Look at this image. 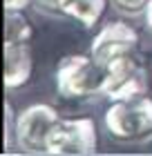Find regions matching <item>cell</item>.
Wrapping results in <instances>:
<instances>
[{"instance_id": "1", "label": "cell", "mask_w": 152, "mask_h": 156, "mask_svg": "<svg viewBox=\"0 0 152 156\" xmlns=\"http://www.w3.org/2000/svg\"><path fill=\"white\" fill-rule=\"evenodd\" d=\"M105 67L92 54H72L56 67V91L67 101L103 98Z\"/></svg>"}, {"instance_id": "2", "label": "cell", "mask_w": 152, "mask_h": 156, "mask_svg": "<svg viewBox=\"0 0 152 156\" xmlns=\"http://www.w3.org/2000/svg\"><path fill=\"white\" fill-rule=\"evenodd\" d=\"M105 129L117 143H139L152 136V98L141 94L112 103L105 112Z\"/></svg>"}, {"instance_id": "3", "label": "cell", "mask_w": 152, "mask_h": 156, "mask_svg": "<svg viewBox=\"0 0 152 156\" xmlns=\"http://www.w3.org/2000/svg\"><path fill=\"white\" fill-rule=\"evenodd\" d=\"M58 120L61 114L52 105H29L13 120V143L25 154H47V138Z\"/></svg>"}, {"instance_id": "4", "label": "cell", "mask_w": 152, "mask_h": 156, "mask_svg": "<svg viewBox=\"0 0 152 156\" xmlns=\"http://www.w3.org/2000/svg\"><path fill=\"white\" fill-rule=\"evenodd\" d=\"M148 89V74L143 67L139 51L114 58L105 65V83H103V98L117 103L125 98H134L146 94Z\"/></svg>"}, {"instance_id": "5", "label": "cell", "mask_w": 152, "mask_h": 156, "mask_svg": "<svg viewBox=\"0 0 152 156\" xmlns=\"http://www.w3.org/2000/svg\"><path fill=\"white\" fill-rule=\"evenodd\" d=\"M98 134L92 118H61L47 138V154L85 156L96 154Z\"/></svg>"}, {"instance_id": "6", "label": "cell", "mask_w": 152, "mask_h": 156, "mask_svg": "<svg viewBox=\"0 0 152 156\" xmlns=\"http://www.w3.org/2000/svg\"><path fill=\"white\" fill-rule=\"evenodd\" d=\"M134 51H139V31L123 20H112V23L103 25L90 45V54L103 67L114 58H121V56Z\"/></svg>"}, {"instance_id": "7", "label": "cell", "mask_w": 152, "mask_h": 156, "mask_svg": "<svg viewBox=\"0 0 152 156\" xmlns=\"http://www.w3.org/2000/svg\"><path fill=\"white\" fill-rule=\"evenodd\" d=\"M5 54V69H2V83L7 89H20L32 78L34 72V58L29 42H2Z\"/></svg>"}, {"instance_id": "8", "label": "cell", "mask_w": 152, "mask_h": 156, "mask_svg": "<svg viewBox=\"0 0 152 156\" xmlns=\"http://www.w3.org/2000/svg\"><path fill=\"white\" fill-rule=\"evenodd\" d=\"M110 0H58V9L63 16L76 20L83 29H94L107 9Z\"/></svg>"}, {"instance_id": "9", "label": "cell", "mask_w": 152, "mask_h": 156, "mask_svg": "<svg viewBox=\"0 0 152 156\" xmlns=\"http://www.w3.org/2000/svg\"><path fill=\"white\" fill-rule=\"evenodd\" d=\"M34 29L23 11L5 9V42H32Z\"/></svg>"}, {"instance_id": "10", "label": "cell", "mask_w": 152, "mask_h": 156, "mask_svg": "<svg viewBox=\"0 0 152 156\" xmlns=\"http://www.w3.org/2000/svg\"><path fill=\"white\" fill-rule=\"evenodd\" d=\"M110 2L117 7V11L123 13V16H139V13L146 11L150 0H110Z\"/></svg>"}, {"instance_id": "11", "label": "cell", "mask_w": 152, "mask_h": 156, "mask_svg": "<svg viewBox=\"0 0 152 156\" xmlns=\"http://www.w3.org/2000/svg\"><path fill=\"white\" fill-rule=\"evenodd\" d=\"M32 7H36V9L43 11V13H49V16H54V13H61V9H58V0H32Z\"/></svg>"}, {"instance_id": "12", "label": "cell", "mask_w": 152, "mask_h": 156, "mask_svg": "<svg viewBox=\"0 0 152 156\" xmlns=\"http://www.w3.org/2000/svg\"><path fill=\"white\" fill-rule=\"evenodd\" d=\"M27 7H32V0H5V9L9 11H25Z\"/></svg>"}, {"instance_id": "13", "label": "cell", "mask_w": 152, "mask_h": 156, "mask_svg": "<svg viewBox=\"0 0 152 156\" xmlns=\"http://www.w3.org/2000/svg\"><path fill=\"white\" fill-rule=\"evenodd\" d=\"M143 18H146V27L152 31V0L148 2V7H146V11H143Z\"/></svg>"}]
</instances>
